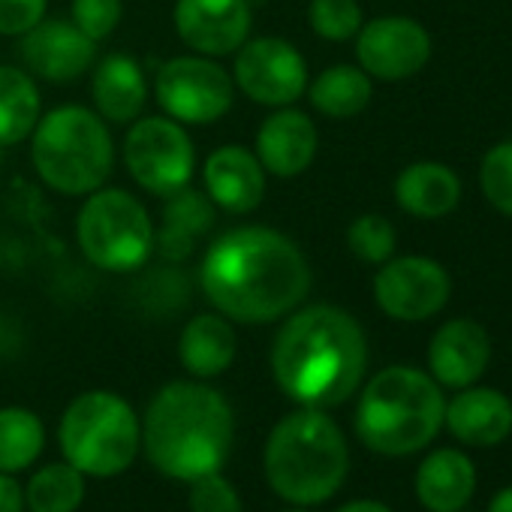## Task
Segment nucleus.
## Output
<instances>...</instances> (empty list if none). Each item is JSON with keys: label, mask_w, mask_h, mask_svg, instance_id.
<instances>
[{"label": "nucleus", "mask_w": 512, "mask_h": 512, "mask_svg": "<svg viewBox=\"0 0 512 512\" xmlns=\"http://www.w3.org/2000/svg\"><path fill=\"white\" fill-rule=\"evenodd\" d=\"M314 275L305 250L281 229L244 223L220 232L202 253L199 287L232 323L266 326L305 305Z\"/></svg>", "instance_id": "f257e3e1"}, {"label": "nucleus", "mask_w": 512, "mask_h": 512, "mask_svg": "<svg viewBox=\"0 0 512 512\" xmlns=\"http://www.w3.org/2000/svg\"><path fill=\"white\" fill-rule=\"evenodd\" d=\"M278 389L299 407L329 410L353 398L368 368L359 320L338 305H299L284 317L272 353Z\"/></svg>", "instance_id": "f03ea898"}, {"label": "nucleus", "mask_w": 512, "mask_h": 512, "mask_svg": "<svg viewBox=\"0 0 512 512\" xmlns=\"http://www.w3.org/2000/svg\"><path fill=\"white\" fill-rule=\"evenodd\" d=\"M232 437V407L205 380L166 383L142 416V449L148 461L178 482L217 473L229 458Z\"/></svg>", "instance_id": "7ed1b4c3"}, {"label": "nucleus", "mask_w": 512, "mask_h": 512, "mask_svg": "<svg viewBox=\"0 0 512 512\" xmlns=\"http://www.w3.org/2000/svg\"><path fill=\"white\" fill-rule=\"evenodd\" d=\"M263 464L266 479L281 500L317 506L344 485L350 452L344 431L326 410L299 407L272 428Z\"/></svg>", "instance_id": "20e7f679"}, {"label": "nucleus", "mask_w": 512, "mask_h": 512, "mask_svg": "<svg viewBox=\"0 0 512 512\" xmlns=\"http://www.w3.org/2000/svg\"><path fill=\"white\" fill-rule=\"evenodd\" d=\"M446 401L425 371L392 365L368 380L356 407L359 440L380 455H413L434 440Z\"/></svg>", "instance_id": "39448f33"}, {"label": "nucleus", "mask_w": 512, "mask_h": 512, "mask_svg": "<svg viewBox=\"0 0 512 512\" xmlns=\"http://www.w3.org/2000/svg\"><path fill=\"white\" fill-rule=\"evenodd\" d=\"M31 163L49 190L88 196L100 190L115 169L112 130L88 106H55L40 115L31 133Z\"/></svg>", "instance_id": "423d86ee"}, {"label": "nucleus", "mask_w": 512, "mask_h": 512, "mask_svg": "<svg viewBox=\"0 0 512 512\" xmlns=\"http://www.w3.org/2000/svg\"><path fill=\"white\" fill-rule=\"evenodd\" d=\"M64 461L85 476H118L142 449V419L127 398L109 389L76 395L58 425Z\"/></svg>", "instance_id": "0eeeda50"}, {"label": "nucleus", "mask_w": 512, "mask_h": 512, "mask_svg": "<svg viewBox=\"0 0 512 512\" xmlns=\"http://www.w3.org/2000/svg\"><path fill=\"white\" fill-rule=\"evenodd\" d=\"M76 244L85 260L106 275H130L154 256V220L139 196L124 187H100L82 196Z\"/></svg>", "instance_id": "6e6552de"}, {"label": "nucleus", "mask_w": 512, "mask_h": 512, "mask_svg": "<svg viewBox=\"0 0 512 512\" xmlns=\"http://www.w3.org/2000/svg\"><path fill=\"white\" fill-rule=\"evenodd\" d=\"M124 169L151 196H172L190 187L196 145L184 124L169 115H142L124 133Z\"/></svg>", "instance_id": "1a4fd4ad"}, {"label": "nucleus", "mask_w": 512, "mask_h": 512, "mask_svg": "<svg viewBox=\"0 0 512 512\" xmlns=\"http://www.w3.org/2000/svg\"><path fill=\"white\" fill-rule=\"evenodd\" d=\"M163 115L184 127H208L220 121L235 103L232 73L205 55H175L169 58L151 88Z\"/></svg>", "instance_id": "9d476101"}, {"label": "nucleus", "mask_w": 512, "mask_h": 512, "mask_svg": "<svg viewBox=\"0 0 512 512\" xmlns=\"http://www.w3.org/2000/svg\"><path fill=\"white\" fill-rule=\"evenodd\" d=\"M229 73L235 91L266 109L296 106L311 82L305 55L284 37H247L232 55Z\"/></svg>", "instance_id": "9b49d317"}, {"label": "nucleus", "mask_w": 512, "mask_h": 512, "mask_svg": "<svg viewBox=\"0 0 512 512\" xmlns=\"http://www.w3.org/2000/svg\"><path fill=\"white\" fill-rule=\"evenodd\" d=\"M449 296L452 278L431 256H392L374 275V302L398 323H422L440 314Z\"/></svg>", "instance_id": "f8f14e48"}, {"label": "nucleus", "mask_w": 512, "mask_h": 512, "mask_svg": "<svg viewBox=\"0 0 512 512\" xmlns=\"http://www.w3.org/2000/svg\"><path fill=\"white\" fill-rule=\"evenodd\" d=\"M356 61L377 82H404L431 61V37L416 19L380 16L359 28Z\"/></svg>", "instance_id": "ddd939ff"}, {"label": "nucleus", "mask_w": 512, "mask_h": 512, "mask_svg": "<svg viewBox=\"0 0 512 512\" xmlns=\"http://www.w3.org/2000/svg\"><path fill=\"white\" fill-rule=\"evenodd\" d=\"M172 25L190 52L220 61L247 43L253 10L250 0H175Z\"/></svg>", "instance_id": "4468645a"}, {"label": "nucleus", "mask_w": 512, "mask_h": 512, "mask_svg": "<svg viewBox=\"0 0 512 512\" xmlns=\"http://www.w3.org/2000/svg\"><path fill=\"white\" fill-rule=\"evenodd\" d=\"M22 40V61L34 79L70 85L97 64V43L88 40L70 19H43Z\"/></svg>", "instance_id": "2eb2a0df"}, {"label": "nucleus", "mask_w": 512, "mask_h": 512, "mask_svg": "<svg viewBox=\"0 0 512 512\" xmlns=\"http://www.w3.org/2000/svg\"><path fill=\"white\" fill-rule=\"evenodd\" d=\"M320 151V133L308 112L296 106H281L266 115L256 130L253 154L272 178H299L305 175Z\"/></svg>", "instance_id": "dca6fc26"}, {"label": "nucleus", "mask_w": 512, "mask_h": 512, "mask_svg": "<svg viewBox=\"0 0 512 512\" xmlns=\"http://www.w3.org/2000/svg\"><path fill=\"white\" fill-rule=\"evenodd\" d=\"M269 175L256 160L253 148L244 145H220L202 163V193L214 202L217 211L226 214H250L266 199Z\"/></svg>", "instance_id": "f3484780"}, {"label": "nucleus", "mask_w": 512, "mask_h": 512, "mask_svg": "<svg viewBox=\"0 0 512 512\" xmlns=\"http://www.w3.org/2000/svg\"><path fill=\"white\" fill-rule=\"evenodd\" d=\"M491 359V338L476 320L443 323L428 344V368L440 386L467 389L473 386Z\"/></svg>", "instance_id": "a211bd4d"}, {"label": "nucleus", "mask_w": 512, "mask_h": 512, "mask_svg": "<svg viewBox=\"0 0 512 512\" xmlns=\"http://www.w3.org/2000/svg\"><path fill=\"white\" fill-rule=\"evenodd\" d=\"M91 109L106 124H133L148 106V79L127 52H109L91 67Z\"/></svg>", "instance_id": "6ab92c4d"}, {"label": "nucleus", "mask_w": 512, "mask_h": 512, "mask_svg": "<svg viewBox=\"0 0 512 512\" xmlns=\"http://www.w3.org/2000/svg\"><path fill=\"white\" fill-rule=\"evenodd\" d=\"M217 220L214 202L193 190L184 187L172 196H166L163 205V220L154 226V253H160L163 260L184 263L187 256H193L196 241H202Z\"/></svg>", "instance_id": "aec40b11"}, {"label": "nucleus", "mask_w": 512, "mask_h": 512, "mask_svg": "<svg viewBox=\"0 0 512 512\" xmlns=\"http://www.w3.org/2000/svg\"><path fill=\"white\" fill-rule=\"evenodd\" d=\"M238 353V335L232 320L217 311L196 314L178 335V362L193 380H211L229 371Z\"/></svg>", "instance_id": "412c9836"}, {"label": "nucleus", "mask_w": 512, "mask_h": 512, "mask_svg": "<svg viewBox=\"0 0 512 512\" xmlns=\"http://www.w3.org/2000/svg\"><path fill=\"white\" fill-rule=\"evenodd\" d=\"M443 422L467 446H494L512 431V401L497 389H464L446 404Z\"/></svg>", "instance_id": "4be33fe9"}, {"label": "nucleus", "mask_w": 512, "mask_h": 512, "mask_svg": "<svg viewBox=\"0 0 512 512\" xmlns=\"http://www.w3.org/2000/svg\"><path fill=\"white\" fill-rule=\"evenodd\" d=\"M395 202L410 217L440 220L461 202V178L446 163H410L395 178Z\"/></svg>", "instance_id": "5701e85b"}, {"label": "nucleus", "mask_w": 512, "mask_h": 512, "mask_svg": "<svg viewBox=\"0 0 512 512\" xmlns=\"http://www.w3.org/2000/svg\"><path fill=\"white\" fill-rule=\"evenodd\" d=\"M476 488L473 461L458 449L431 452L416 473L419 503L431 512H458Z\"/></svg>", "instance_id": "b1692460"}, {"label": "nucleus", "mask_w": 512, "mask_h": 512, "mask_svg": "<svg viewBox=\"0 0 512 512\" xmlns=\"http://www.w3.org/2000/svg\"><path fill=\"white\" fill-rule=\"evenodd\" d=\"M43 115V94L37 79L13 64H0V148L31 139Z\"/></svg>", "instance_id": "393cba45"}, {"label": "nucleus", "mask_w": 512, "mask_h": 512, "mask_svg": "<svg viewBox=\"0 0 512 512\" xmlns=\"http://www.w3.org/2000/svg\"><path fill=\"white\" fill-rule=\"evenodd\" d=\"M311 106L326 118H356L368 109L374 94V79L359 64H335L326 67L314 82H308Z\"/></svg>", "instance_id": "a878e982"}, {"label": "nucleus", "mask_w": 512, "mask_h": 512, "mask_svg": "<svg viewBox=\"0 0 512 512\" xmlns=\"http://www.w3.org/2000/svg\"><path fill=\"white\" fill-rule=\"evenodd\" d=\"M46 446L43 419L28 407H0V473L31 467Z\"/></svg>", "instance_id": "bb28decb"}, {"label": "nucleus", "mask_w": 512, "mask_h": 512, "mask_svg": "<svg viewBox=\"0 0 512 512\" xmlns=\"http://www.w3.org/2000/svg\"><path fill=\"white\" fill-rule=\"evenodd\" d=\"M85 500V473L70 461L46 464L25 488V506L31 512H76Z\"/></svg>", "instance_id": "cd10ccee"}, {"label": "nucleus", "mask_w": 512, "mask_h": 512, "mask_svg": "<svg viewBox=\"0 0 512 512\" xmlns=\"http://www.w3.org/2000/svg\"><path fill=\"white\" fill-rule=\"evenodd\" d=\"M308 25L326 43H347L365 25V13L359 0H311Z\"/></svg>", "instance_id": "c85d7f7f"}, {"label": "nucleus", "mask_w": 512, "mask_h": 512, "mask_svg": "<svg viewBox=\"0 0 512 512\" xmlns=\"http://www.w3.org/2000/svg\"><path fill=\"white\" fill-rule=\"evenodd\" d=\"M395 241H398L395 226L383 214H359L347 226V247H350V253L356 256V260L368 263V266H383L386 260H392Z\"/></svg>", "instance_id": "c756f323"}, {"label": "nucleus", "mask_w": 512, "mask_h": 512, "mask_svg": "<svg viewBox=\"0 0 512 512\" xmlns=\"http://www.w3.org/2000/svg\"><path fill=\"white\" fill-rule=\"evenodd\" d=\"M479 184L488 199L500 214L512 217V139L494 145L479 166Z\"/></svg>", "instance_id": "7c9ffc66"}, {"label": "nucleus", "mask_w": 512, "mask_h": 512, "mask_svg": "<svg viewBox=\"0 0 512 512\" xmlns=\"http://www.w3.org/2000/svg\"><path fill=\"white\" fill-rule=\"evenodd\" d=\"M124 19V0H70V22L97 46L109 40Z\"/></svg>", "instance_id": "2f4dec72"}, {"label": "nucleus", "mask_w": 512, "mask_h": 512, "mask_svg": "<svg viewBox=\"0 0 512 512\" xmlns=\"http://www.w3.org/2000/svg\"><path fill=\"white\" fill-rule=\"evenodd\" d=\"M190 512H244L238 491L217 470L190 482Z\"/></svg>", "instance_id": "473e14b6"}, {"label": "nucleus", "mask_w": 512, "mask_h": 512, "mask_svg": "<svg viewBox=\"0 0 512 512\" xmlns=\"http://www.w3.org/2000/svg\"><path fill=\"white\" fill-rule=\"evenodd\" d=\"M49 13V0H0V37H25Z\"/></svg>", "instance_id": "72a5a7b5"}, {"label": "nucleus", "mask_w": 512, "mask_h": 512, "mask_svg": "<svg viewBox=\"0 0 512 512\" xmlns=\"http://www.w3.org/2000/svg\"><path fill=\"white\" fill-rule=\"evenodd\" d=\"M0 512H25V488L13 473H0Z\"/></svg>", "instance_id": "f704fd0d"}, {"label": "nucleus", "mask_w": 512, "mask_h": 512, "mask_svg": "<svg viewBox=\"0 0 512 512\" xmlns=\"http://www.w3.org/2000/svg\"><path fill=\"white\" fill-rule=\"evenodd\" d=\"M338 512H392V509L380 500H350Z\"/></svg>", "instance_id": "c9c22d12"}, {"label": "nucleus", "mask_w": 512, "mask_h": 512, "mask_svg": "<svg viewBox=\"0 0 512 512\" xmlns=\"http://www.w3.org/2000/svg\"><path fill=\"white\" fill-rule=\"evenodd\" d=\"M488 512H512V488H503V491L488 503Z\"/></svg>", "instance_id": "e433bc0d"}, {"label": "nucleus", "mask_w": 512, "mask_h": 512, "mask_svg": "<svg viewBox=\"0 0 512 512\" xmlns=\"http://www.w3.org/2000/svg\"><path fill=\"white\" fill-rule=\"evenodd\" d=\"M0 266H4V244H0Z\"/></svg>", "instance_id": "4c0bfd02"}, {"label": "nucleus", "mask_w": 512, "mask_h": 512, "mask_svg": "<svg viewBox=\"0 0 512 512\" xmlns=\"http://www.w3.org/2000/svg\"><path fill=\"white\" fill-rule=\"evenodd\" d=\"M290 512H305V509H290Z\"/></svg>", "instance_id": "58836bf2"}]
</instances>
